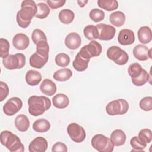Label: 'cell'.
Here are the masks:
<instances>
[{"label":"cell","mask_w":152,"mask_h":152,"mask_svg":"<svg viewBox=\"0 0 152 152\" xmlns=\"http://www.w3.org/2000/svg\"><path fill=\"white\" fill-rule=\"evenodd\" d=\"M37 4L34 1L25 0L21 2V10L16 15L18 25L22 28H27L30 25L33 17L37 12Z\"/></svg>","instance_id":"6da1fadb"},{"label":"cell","mask_w":152,"mask_h":152,"mask_svg":"<svg viewBox=\"0 0 152 152\" xmlns=\"http://www.w3.org/2000/svg\"><path fill=\"white\" fill-rule=\"evenodd\" d=\"M28 112L34 116H40L50 109L51 101L47 97L32 96L28 98Z\"/></svg>","instance_id":"7a4b0ae2"},{"label":"cell","mask_w":152,"mask_h":152,"mask_svg":"<svg viewBox=\"0 0 152 152\" xmlns=\"http://www.w3.org/2000/svg\"><path fill=\"white\" fill-rule=\"evenodd\" d=\"M49 46L48 42L36 45V51L30 57L29 62L31 67L40 69L47 63L49 59Z\"/></svg>","instance_id":"3957f363"},{"label":"cell","mask_w":152,"mask_h":152,"mask_svg":"<svg viewBox=\"0 0 152 152\" xmlns=\"http://www.w3.org/2000/svg\"><path fill=\"white\" fill-rule=\"evenodd\" d=\"M1 144L11 152H23L24 145L16 135L10 131H3L0 135Z\"/></svg>","instance_id":"277c9868"},{"label":"cell","mask_w":152,"mask_h":152,"mask_svg":"<svg viewBox=\"0 0 152 152\" xmlns=\"http://www.w3.org/2000/svg\"><path fill=\"white\" fill-rule=\"evenodd\" d=\"M92 147L99 152H112L114 145L110 139L103 134L94 135L91 141Z\"/></svg>","instance_id":"5b68a950"},{"label":"cell","mask_w":152,"mask_h":152,"mask_svg":"<svg viewBox=\"0 0 152 152\" xmlns=\"http://www.w3.org/2000/svg\"><path fill=\"white\" fill-rule=\"evenodd\" d=\"M128 102L122 99L111 101L106 106V111L110 116L124 115L128 112Z\"/></svg>","instance_id":"8992f818"},{"label":"cell","mask_w":152,"mask_h":152,"mask_svg":"<svg viewBox=\"0 0 152 152\" xmlns=\"http://www.w3.org/2000/svg\"><path fill=\"white\" fill-rule=\"evenodd\" d=\"M2 64L4 67L8 69H21L26 65V56L21 53L8 55L2 59Z\"/></svg>","instance_id":"52a82bcc"},{"label":"cell","mask_w":152,"mask_h":152,"mask_svg":"<svg viewBox=\"0 0 152 152\" xmlns=\"http://www.w3.org/2000/svg\"><path fill=\"white\" fill-rule=\"evenodd\" d=\"M107 58L119 65L126 64L129 59L128 53L117 46L110 47L106 52Z\"/></svg>","instance_id":"ba28073f"},{"label":"cell","mask_w":152,"mask_h":152,"mask_svg":"<svg viewBox=\"0 0 152 152\" xmlns=\"http://www.w3.org/2000/svg\"><path fill=\"white\" fill-rule=\"evenodd\" d=\"M102 52V46L100 43L95 40H92L88 45L84 46L79 51V54L86 59H90L93 57L99 56Z\"/></svg>","instance_id":"9c48e42d"},{"label":"cell","mask_w":152,"mask_h":152,"mask_svg":"<svg viewBox=\"0 0 152 152\" xmlns=\"http://www.w3.org/2000/svg\"><path fill=\"white\" fill-rule=\"evenodd\" d=\"M67 132L71 139L73 141L78 143L83 142L86 137V133L84 129L75 122L68 125L67 127Z\"/></svg>","instance_id":"30bf717a"},{"label":"cell","mask_w":152,"mask_h":152,"mask_svg":"<svg viewBox=\"0 0 152 152\" xmlns=\"http://www.w3.org/2000/svg\"><path fill=\"white\" fill-rule=\"evenodd\" d=\"M23 106V102L19 97L10 98L3 106V112L7 116H13L20 110Z\"/></svg>","instance_id":"8fae6325"},{"label":"cell","mask_w":152,"mask_h":152,"mask_svg":"<svg viewBox=\"0 0 152 152\" xmlns=\"http://www.w3.org/2000/svg\"><path fill=\"white\" fill-rule=\"evenodd\" d=\"M96 27L98 28L99 33V40H110L115 37L116 28L113 26L104 23H100L98 24Z\"/></svg>","instance_id":"7c38bea8"},{"label":"cell","mask_w":152,"mask_h":152,"mask_svg":"<svg viewBox=\"0 0 152 152\" xmlns=\"http://www.w3.org/2000/svg\"><path fill=\"white\" fill-rule=\"evenodd\" d=\"M151 49H148L146 46L140 44L134 48L133 55L137 59L141 61H144L147 60L148 58L151 59Z\"/></svg>","instance_id":"4fadbf2b"},{"label":"cell","mask_w":152,"mask_h":152,"mask_svg":"<svg viewBox=\"0 0 152 152\" xmlns=\"http://www.w3.org/2000/svg\"><path fill=\"white\" fill-rule=\"evenodd\" d=\"M48 146V142L45 138L37 137L30 143L28 150L30 152H45Z\"/></svg>","instance_id":"5bb4252c"},{"label":"cell","mask_w":152,"mask_h":152,"mask_svg":"<svg viewBox=\"0 0 152 152\" xmlns=\"http://www.w3.org/2000/svg\"><path fill=\"white\" fill-rule=\"evenodd\" d=\"M118 42L124 46L131 45L135 41V34L132 30L124 28L121 30L118 36Z\"/></svg>","instance_id":"9a60e30c"},{"label":"cell","mask_w":152,"mask_h":152,"mask_svg":"<svg viewBox=\"0 0 152 152\" xmlns=\"http://www.w3.org/2000/svg\"><path fill=\"white\" fill-rule=\"evenodd\" d=\"M29 44V38L24 33H17L13 37L12 45L18 50H25L28 48Z\"/></svg>","instance_id":"2e32d148"},{"label":"cell","mask_w":152,"mask_h":152,"mask_svg":"<svg viewBox=\"0 0 152 152\" xmlns=\"http://www.w3.org/2000/svg\"><path fill=\"white\" fill-rule=\"evenodd\" d=\"M81 44L80 36L75 32L69 33L65 39V45L69 49L75 50L78 49Z\"/></svg>","instance_id":"e0dca14e"},{"label":"cell","mask_w":152,"mask_h":152,"mask_svg":"<svg viewBox=\"0 0 152 152\" xmlns=\"http://www.w3.org/2000/svg\"><path fill=\"white\" fill-rule=\"evenodd\" d=\"M40 90L43 94L51 96L55 94L56 91V86L51 80L46 78L42 81L40 86Z\"/></svg>","instance_id":"ac0fdd59"},{"label":"cell","mask_w":152,"mask_h":152,"mask_svg":"<svg viewBox=\"0 0 152 152\" xmlns=\"http://www.w3.org/2000/svg\"><path fill=\"white\" fill-rule=\"evenodd\" d=\"M25 80L27 84L29 86H36L41 81L42 75L39 71L30 69L27 72Z\"/></svg>","instance_id":"d6986e66"},{"label":"cell","mask_w":152,"mask_h":152,"mask_svg":"<svg viewBox=\"0 0 152 152\" xmlns=\"http://www.w3.org/2000/svg\"><path fill=\"white\" fill-rule=\"evenodd\" d=\"M138 38L142 44H147L151 41L152 32L148 26L141 27L138 31Z\"/></svg>","instance_id":"ffe728a7"},{"label":"cell","mask_w":152,"mask_h":152,"mask_svg":"<svg viewBox=\"0 0 152 152\" xmlns=\"http://www.w3.org/2000/svg\"><path fill=\"white\" fill-rule=\"evenodd\" d=\"M110 139L114 146H121L125 144L126 136L122 130L115 129L112 132Z\"/></svg>","instance_id":"44dd1931"},{"label":"cell","mask_w":152,"mask_h":152,"mask_svg":"<svg viewBox=\"0 0 152 152\" xmlns=\"http://www.w3.org/2000/svg\"><path fill=\"white\" fill-rule=\"evenodd\" d=\"M69 103V99L66 95L63 93H58L52 98L53 105L58 109L66 108Z\"/></svg>","instance_id":"7402d4cb"},{"label":"cell","mask_w":152,"mask_h":152,"mask_svg":"<svg viewBox=\"0 0 152 152\" xmlns=\"http://www.w3.org/2000/svg\"><path fill=\"white\" fill-rule=\"evenodd\" d=\"M15 126L18 131L25 132L28 130L30 127V121L27 116L25 115H18L14 121Z\"/></svg>","instance_id":"603a6c76"},{"label":"cell","mask_w":152,"mask_h":152,"mask_svg":"<svg viewBox=\"0 0 152 152\" xmlns=\"http://www.w3.org/2000/svg\"><path fill=\"white\" fill-rule=\"evenodd\" d=\"M89 61V59H86L81 56L78 52V53L76 55L75 59L72 62V66L77 71L82 72L87 69Z\"/></svg>","instance_id":"cb8c5ba5"},{"label":"cell","mask_w":152,"mask_h":152,"mask_svg":"<svg viewBox=\"0 0 152 152\" xmlns=\"http://www.w3.org/2000/svg\"><path fill=\"white\" fill-rule=\"evenodd\" d=\"M50 128V122L45 119H39L33 124V129L37 132H46Z\"/></svg>","instance_id":"d4e9b609"},{"label":"cell","mask_w":152,"mask_h":152,"mask_svg":"<svg viewBox=\"0 0 152 152\" xmlns=\"http://www.w3.org/2000/svg\"><path fill=\"white\" fill-rule=\"evenodd\" d=\"M125 15L121 11H115L110 14L109 16V21L110 23L118 27L122 26L125 23Z\"/></svg>","instance_id":"484cf974"},{"label":"cell","mask_w":152,"mask_h":152,"mask_svg":"<svg viewBox=\"0 0 152 152\" xmlns=\"http://www.w3.org/2000/svg\"><path fill=\"white\" fill-rule=\"evenodd\" d=\"M72 72L69 68H62L55 71L53 75V78L58 81H65L70 79L72 77Z\"/></svg>","instance_id":"4316f807"},{"label":"cell","mask_w":152,"mask_h":152,"mask_svg":"<svg viewBox=\"0 0 152 152\" xmlns=\"http://www.w3.org/2000/svg\"><path fill=\"white\" fill-rule=\"evenodd\" d=\"M75 17L74 12L69 9L62 10L59 13V19L60 21L65 24L71 23Z\"/></svg>","instance_id":"83f0119b"},{"label":"cell","mask_w":152,"mask_h":152,"mask_svg":"<svg viewBox=\"0 0 152 152\" xmlns=\"http://www.w3.org/2000/svg\"><path fill=\"white\" fill-rule=\"evenodd\" d=\"M84 36L90 40L99 39V33L96 26L88 25L86 26L83 30Z\"/></svg>","instance_id":"f1b7e54d"},{"label":"cell","mask_w":152,"mask_h":152,"mask_svg":"<svg viewBox=\"0 0 152 152\" xmlns=\"http://www.w3.org/2000/svg\"><path fill=\"white\" fill-rule=\"evenodd\" d=\"M98 6L107 11H113L118 8V2L117 1H110V0H98Z\"/></svg>","instance_id":"f546056e"},{"label":"cell","mask_w":152,"mask_h":152,"mask_svg":"<svg viewBox=\"0 0 152 152\" xmlns=\"http://www.w3.org/2000/svg\"><path fill=\"white\" fill-rule=\"evenodd\" d=\"M37 12L35 17L37 18L44 19L46 18L50 13V8L45 3L40 2L37 4Z\"/></svg>","instance_id":"4dcf8cb0"},{"label":"cell","mask_w":152,"mask_h":152,"mask_svg":"<svg viewBox=\"0 0 152 152\" xmlns=\"http://www.w3.org/2000/svg\"><path fill=\"white\" fill-rule=\"evenodd\" d=\"M143 70V68L141 67V65L138 63L135 62L131 64L128 69V72L129 76L132 78H135L139 77Z\"/></svg>","instance_id":"1f68e13d"},{"label":"cell","mask_w":152,"mask_h":152,"mask_svg":"<svg viewBox=\"0 0 152 152\" xmlns=\"http://www.w3.org/2000/svg\"><path fill=\"white\" fill-rule=\"evenodd\" d=\"M31 39L36 45L43 42H47L46 34L42 30L39 28H36L33 30L31 34Z\"/></svg>","instance_id":"d6a6232c"},{"label":"cell","mask_w":152,"mask_h":152,"mask_svg":"<svg viewBox=\"0 0 152 152\" xmlns=\"http://www.w3.org/2000/svg\"><path fill=\"white\" fill-rule=\"evenodd\" d=\"M130 144L133 148L132 151H144L143 150L147 146V144L141 141L137 136H134L131 139Z\"/></svg>","instance_id":"836d02e7"},{"label":"cell","mask_w":152,"mask_h":152,"mask_svg":"<svg viewBox=\"0 0 152 152\" xmlns=\"http://www.w3.org/2000/svg\"><path fill=\"white\" fill-rule=\"evenodd\" d=\"M149 77L150 75L144 69H143L141 74L139 77L135 78H132L131 80L133 84L137 87H140L142 86L143 85L147 83V81L149 80Z\"/></svg>","instance_id":"e575fe53"},{"label":"cell","mask_w":152,"mask_h":152,"mask_svg":"<svg viewBox=\"0 0 152 152\" xmlns=\"http://www.w3.org/2000/svg\"><path fill=\"white\" fill-rule=\"evenodd\" d=\"M56 64L61 67L67 66L70 62V58L68 55L65 53H58L55 58Z\"/></svg>","instance_id":"d590c367"},{"label":"cell","mask_w":152,"mask_h":152,"mask_svg":"<svg viewBox=\"0 0 152 152\" xmlns=\"http://www.w3.org/2000/svg\"><path fill=\"white\" fill-rule=\"evenodd\" d=\"M89 16L93 21L98 23L102 21L104 18V13L101 10L94 8L90 11Z\"/></svg>","instance_id":"8d00e7d4"},{"label":"cell","mask_w":152,"mask_h":152,"mask_svg":"<svg viewBox=\"0 0 152 152\" xmlns=\"http://www.w3.org/2000/svg\"><path fill=\"white\" fill-rule=\"evenodd\" d=\"M138 137L143 142L148 144L152 141V132L150 129H142L139 132Z\"/></svg>","instance_id":"74e56055"},{"label":"cell","mask_w":152,"mask_h":152,"mask_svg":"<svg viewBox=\"0 0 152 152\" xmlns=\"http://www.w3.org/2000/svg\"><path fill=\"white\" fill-rule=\"evenodd\" d=\"M9 42L4 38L0 39V56L3 59L9 55L10 50Z\"/></svg>","instance_id":"f35d334b"},{"label":"cell","mask_w":152,"mask_h":152,"mask_svg":"<svg viewBox=\"0 0 152 152\" xmlns=\"http://www.w3.org/2000/svg\"><path fill=\"white\" fill-rule=\"evenodd\" d=\"M140 108L144 111H150L152 109V97L147 96L142 98L139 103Z\"/></svg>","instance_id":"ab89813d"},{"label":"cell","mask_w":152,"mask_h":152,"mask_svg":"<svg viewBox=\"0 0 152 152\" xmlns=\"http://www.w3.org/2000/svg\"><path fill=\"white\" fill-rule=\"evenodd\" d=\"M9 87L8 85L1 81H0V101L2 102L5 99L9 94Z\"/></svg>","instance_id":"60d3db41"},{"label":"cell","mask_w":152,"mask_h":152,"mask_svg":"<svg viewBox=\"0 0 152 152\" xmlns=\"http://www.w3.org/2000/svg\"><path fill=\"white\" fill-rule=\"evenodd\" d=\"M48 5L50 7V8L55 10L62 7L66 2L65 0H48L46 1Z\"/></svg>","instance_id":"b9f144b4"},{"label":"cell","mask_w":152,"mask_h":152,"mask_svg":"<svg viewBox=\"0 0 152 152\" xmlns=\"http://www.w3.org/2000/svg\"><path fill=\"white\" fill-rule=\"evenodd\" d=\"M68 150L66 145L62 142H56L52 148V151L53 152H66Z\"/></svg>","instance_id":"7bdbcfd3"},{"label":"cell","mask_w":152,"mask_h":152,"mask_svg":"<svg viewBox=\"0 0 152 152\" xmlns=\"http://www.w3.org/2000/svg\"><path fill=\"white\" fill-rule=\"evenodd\" d=\"M88 1H86V0H84V1H77V3H78V5H79V7H84L87 3H88Z\"/></svg>","instance_id":"ee69618b"}]
</instances>
